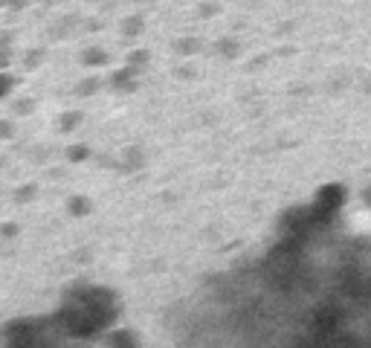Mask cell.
I'll return each instance as SVG.
<instances>
[{"label":"cell","instance_id":"cell-1","mask_svg":"<svg viewBox=\"0 0 371 348\" xmlns=\"http://www.w3.org/2000/svg\"><path fill=\"white\" fill-rule=\"evenodd\" d=\"M110 348H137V340H133V334L128 331H119L114 340H110Z\"/></svg>","mask_w":371,"mask_h":348},{"label":"cell","instance_id":"cell-2","mask_svg":"<svg viewBox=\"0 0 371 348\" xmlns=\"http://www.w3.org/2000/svg\"><path fill=\"white\" fill-rule=\"evenodd\" d=\"M70 212L73 215H88L90 212V203L84 201V197H76V201H70Z\"/></svg>","mask_w":371,"mask_h":348},{"label":"cell","instance_id":"cell-3","mask_svg":"<svg viewBox=\"0 0 371 348\" xmlns=\"http://www.w3.org/2000/svg\"><path fill=\"white\" fill-rule=\"evenodd\" d=\"M15 232H18V227H15V223H12V227L6 223V227H3V235H15Z\"/></svg>","mask_w":371,"mask_h":348}]
</instances>
